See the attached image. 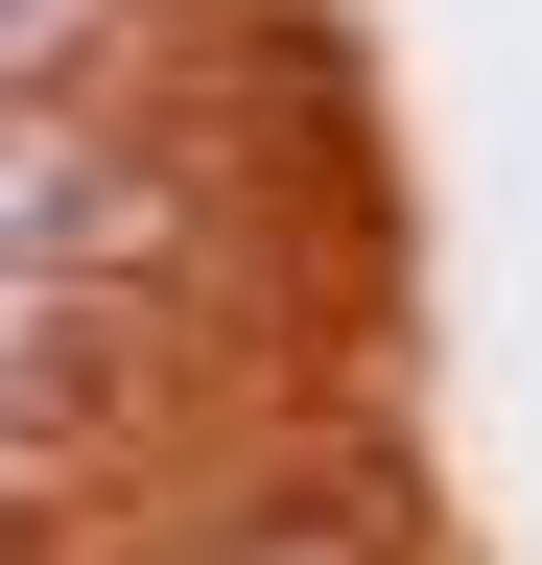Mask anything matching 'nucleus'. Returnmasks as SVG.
<instances>
[{
    "mask_svg": "<svg viewBox=\"0 0 542 565\" xmlns=\"http://www.w3.org/2000/svg\"><path fill=\"white\" fill-rule=\"evenodd\" d=\"M142 71V0H0V95H118Z\"/></svg>",
    "mask_w": 542,
    "mask_h": 565,
    "instance_id": "2",
    "label": "nucleus"
},
{
    "mask_svg": "<svg viewBox=\"0 0 542 565\" xmlns=\"http://www.w3.org/2000/svg\"><path fill=\"white\" fill-rule=\"evenodd\" d=\"M0 259L24 282H189L213 259V189L118 95H0Z\"/></svg>",
    "mask_w": 542,
    "mask_h": 565,
    "instance_id": "1",
    "label": "nucleus"
}]
</instances>
